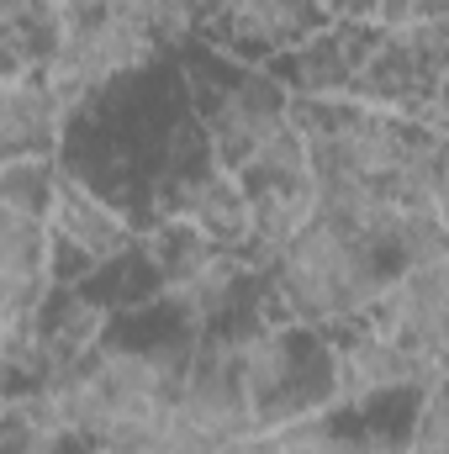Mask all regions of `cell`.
<instances>
[{
    "label": "cell",
    "mask_w": 449,
    "mask_h": 454,
    "mask_svg": "<svg viewBox=\"0 0 449 454\" xmlns=\"http://www.w3.org/2000/svg\"><path fill=\"white\" fill-rule=\"evenodd\" d=\"M59 32H64L59 0H0V53H5L0 80L48 74L59 53Z\"/></svg>",
    "instance_id": "cell-10"
},
{
    "label": "cell",
    "mask_w": 449,
    "mask_h": 454,
    "mask_svg": "<svg viewBox=\"0 0 449 454\" xmlns=\"http://www.w3.org/2000/svg\"><path fill=\"white\" fill-rule=\"evenodd\" d=\"M69 106L48 85V74L0 80V164L11 159H59Z\"/></svg>",
    "instance_id": "cell-9"
},
{
    "label": "cell",
    "mask_w": 449,
    "mask_h": 454,
    "mask_svg": "<svg viewBox=\"0 0 449 454\" xmlns=\"http://www.w3.org/2000/svg\"><path fill=\"white\" fill-rule=\"evenodd\" d=\"M413 454H449V375H434V380L418 391Z\"/></svg>",
    "instance_id": "cell-12"
},
{
    "label": "cell",
    "mask_w": 449,
    "mask_h": 454,
    "mask_svg": "<svg viewBox=\"0 0 449 454\" xmlns=\"http://www.w3.org/2000/svg\"><path fill=\"white\" fill-rule=\"evenodd\" d=\"M370 323L397 339L429 375H439L449 354V227L434 223L397 264L386 301L370 312Z\"/></svg>",
    "instance_id": "cell-4"
},
{
    "label": "cell",
    "mask_w": 449,
    "mask_h": 454,
    "mask_svg": "<svg viewBox=\"0 0 449 454\" xmlns=\"http://www.w3.org/2000/svg\"><path fill=\"white\" fill-rule=\"evenodd\" d=\"M48 227H53L59 254H75L80 264H116L138 243L132 217L116 212L96 185H85L69 169L59 175V191H53V207H48Z\"/></svg>",
    "instance_id": "cell-8"
},
{
    "label": "cell",
    "mask_w": 449,
    "mask_h": 454,
    "mask_svg": "<svg viewBox=\"0 0 449 454\" xmlns=\"http://www.w3.org/2000/svg\"><path fill=\"white\" fill-rule=\"evenodd\" d=\"M434 207H439V223L449 227V121L439 127V148H434Z\"/></svg>",
    "instance_id": "cell-13"
},
{
    "label": "cell",
    "mask_w": 449,
    "mask_h": 454,
    "mask_svg": "<svg viewBox=\"0 0 449 454\" xmlns=\"http://www.w3.org/2000/svg\"><path fill=\"white\" fill-rule=\"evenodd\" d=\"M328 21L334 16L323 0H212L207 37L217 53H232L264 69L286 59L291 48H302L307 37H318Z\"/></svg>",
    "instance_id": "cell-5"
},
{
    "label": "cell",
    "mask_w": 449,
    "mask_h": 454,
    "mask_svg": "<svg viewBox=\"0 0 449 454\" xmlns=\"http://www.w3.org/2000/svg\"><path fill=\"white\" fill-rule=\"evenodd\" d=\"M196 348H201L196 333H180L175 343H101L85 364L48 375L43 391L53 396L69 439H80L91 450L143 454L148 439L164 428V418L191 375Z\"/></svg>",
    "instance_id": "cell-2"
},
{
    "label": "cell",
    "mask_w": 449,
    "mask_h": 454,
    "mask_svg": "<svg viewBox=\"0 0 449 454\" xmlns=\"http://www.w3.org/2000/svg\"><path fill=\"white\" fill-rule=\"evenodd\" d=\"M381 21H328L318 37L291 48L286 59L264 64L296 101H349L359 85V69L375 48Z\"/></svg>",
    "instance_id": "cell-6"
},
{
    "label": "cell",
    "mask_w": 449,
    "mask_h": 454,
    "mask_svg": "<svg viewBox=\"0 0 449 454\" xmlns=\"http://www.w3.org/2000/svg\"><path fill=\"white\" fill-rule=\"evenodd\" d=\"M318 217L407 254L439 223L434 207V148L439 127L365 101H296Z\"/></svg>",
    "instance_id": "cell-1"
},
{
    "label": "cell",
    "mask_w": 449,
    "mask_h": 454,
    "mask_svg": "<svg viewBox=\"0 0 449 454\" xmlns=\"http://www.w3.org/2000/svg\"><path fill=\"white\" fill-rule=\"evenodd\" d=\"M53 270H59V243L48 217L27 212H0V323L27 328L43 317L53 301Z\"/></svg>",
    "instance_id": "cell-7"
},
{
    "label": "cell",
    "mask_w": 449,
    "mask_h": 454,
    "mask_svg": "<svg viewBox=\"0 0 449 454\" xmlns=\"http://www.w3.org/2000/svg\"><path fill=\"white\" fill-rule=\"evenodd\" d=\"M59 175H64L59 159H11V164H0V212L48 217Z\"/></svg>",
    "instance_id": "cell-11"
},
{
    "label": "cell",
    "mask_w": 449,
    "mask_h": 454,
    "mask_svg": "<svg viewBox=\"0 0 449 454\" xmlns=\"http://www.w3.org/2000/svg\"><path fill=\"white\" fill-rule=\"evenodd\" d=\"M80 454H116V450H91V444H85V450H80Z\"/></svg>",
    "instance_id": "cell-14"
},
{
    "label": "cell",
    "mask_w": 449,
    "mask_h": 454,
    "mask_svg": "<svg viewBox=\"0 0 449 454\" xmlns=\"http://www.w3.org/2000/svg\"><path fill=\"white\" fill-rule=\"evenodd\" d=\"M397 264L402 259L386 254L381 243L349 232L343 223L312 217L264 264L270 307H275L280 323H302V328H318V333L359 328L386 301Z\"/></svg>",
    "instance_id": "cell-3"
}]
</instances>
